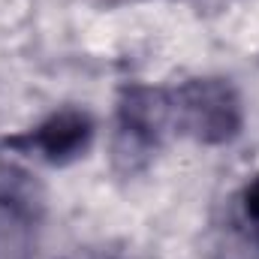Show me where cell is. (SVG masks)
<instances>
[{"instance_id":"obj_3","label":"cell","mask_w":259,"mask_h":259,"mask_svg":"<svg viewBox=\"0 0 259 259\" xmlns=\"http://www.w3.org/2000/svg\"><path fill=\"white\" fill-rule=\"evenodd\" d=\"M214 259H259V175L229 199L226 220L217 226Z\"/></svg>"},{"instance_id":"obj_4","label":"cell","mask_w":259,"mask_h":259,"mask_svg":"<svg viewBox=\"0 0 259 259\" xmlns=\"http://www.w3.org/2000/svg\"><path fill=\"white\" fill-rule=\"evenodd\" d=\"M91 139H94L91 118L84 112L64 109V112L52 115L46 124H39L24 142L30 148H36L49 163H69L88 151Z\"/></svg>"},{"instance_id":"obj_5","label":"cell","mask_w":259,"mask_h":259,"mask_svg":"<svg viewBox=\"0 0 259 259\" xmlns=\"http://www.w3.org/2000/svg\"><path fill=\"white\" fill-rule=\"evenodd\" d=\"M21 178L24 175H18L9 163H3L0 160V202H9V199H21L18 193V187H21Z\"/></svg>"},{"instance_id":"obj_1","label":"cell","mask_w":259,"mask_h":259,"mask_svg":"<svg viewBox=\"0 0 259 259\" xmlns=\"http://www.w3.org/2000/svg\"><path fill=\"white\" fill-rule=\"evenodd\" d=\"M175 121L172 115V97L160 88L133 84L121 94L118 103V121L112 139V160L121 172H139L151 154L160 148L166 127Z\"/></svg>"},{"instance_id":"obj_2","label":"cell","mask_w":259,"mask_h":259,"mask_svg":"<svg viewBox=\"0 0 259 259\" xmlns=\"http://www.w3.org/2000/svg\"><path fill=\"white\" fill-rule=\"evenodd\" d=\"M175 124L202 145H223L241 130V100L223 78H193L172 100Z\"/></svg>"}]
</instances>
